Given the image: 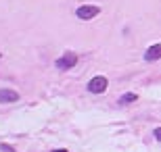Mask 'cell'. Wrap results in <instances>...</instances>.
Listing matches in <instances>:
<instances>
[{"label": "cell", "mask_w": 161, "mask_h": 152, "mask_svg": "<svg viewBox=\"0 0 161 152\" xmlns=\"http://www.w3.org/2000/svg\"><path fill=\"white\" fill-rule=\"evenodd\" d=\"M107 86H109L107 77L105 75H96V77H92V79L88 81V92L90 94H103L105 90H107Z\"/></svg>", "instance_id": "cell-1"}, {"label": "cell", "mask_w": 161, "mask_h": 152, "mask_svg": "<svg viewBox=\"0 0 161 152\" xmlns=\"http://www.w3.org/2000/svg\"><path fill=\"white\" fill-rule=\"evenodd\" d=\"M98 13H101V8H98V6H94V4H84V6H80L78 11H75V15H78L80 19H84V21H88V19H94Z\"/></svg>", "instance_id": "cell-2"}, {"label": "cell", "mask_w": 161, "mask_h": 152, "mask_svg": "<svg viewBox=\"0 0 161 152\" xmlns=\"http://www.w3.org/2000/svg\"><path fill=\"white\" fill-rule=\"evenodd\" d=\"M75 63H78V54L75 52H65L57 60V67H59L61 71H67V69H71V67H75Z\"/></svg>", "instance_id": "cell-3"}, {"label": "cell", "mask_w": 161, "mask_h": 152, "mask_svg": "<svg viewBox=\"0 0 161 152\" xmlns=\"http://www.w3.org/2000/svg\"><path fill=\"white\" fill-rule=\"evenodd\" d=\"M159 59H161V44H153V46L144 52V60L153 63V60H159Z\"/></svg>", "instance_id": "cell-4"}, {"label": "cell", "mask_w": 161, "mask_h": 152, "mask_svg": "<svg viewBox=\"0 0 161 152\" xmlns=\"http://www.w3.org/2000/svg\"><path fill=\"white\" fill-rule=\"evenodd\" d=\"M19 94L15 90H0V102H17Z\"/></svg>", "instance_id": "cell-5"}, {"label": "cell", "mask_w": 161, "mask_h": 152, "mask_svg": "<svg viewBox=\"0 0 161 152\" xmlns=\"http://www.w3.org/2000/svg\"><path fill=\"white\" fill-rule=\"evenodd\" d=\"M136 98H138L136 94H125V96H121V98H119V102H121V104H128V102H134Z\"/></svg>", "instance_id": "cell-6"}, {"label": "cell", "mask_w": 161, "mask_h": 152, "mask_svg": "<svg viewBox=\"0 0 161 152\" xmlns=\"http://www.w3.org/2000/svg\"><path fill=\"white\" fill-rule=\"evenodd\" d=\"M0 150H2V152H15L8 144H0Z\"/></svg>", "instance_id": "cell-7"}, {"label": "cell", "mask_w": 161, "mask_h": 152, "mask_svg": "<svg viewBox=\"0 0 161 152\" xmlns=\"http://www.w3.org/2000/svg\"><path fill=\"white\" fill-rule=\"evenodd\" d=\"M155 138L161 142V127H157V129H155Z\"/></svg>", "instance_id": "cell-8"}, {"label": "cell", "mask_w": 161, "mask_h": 152, "mask_svg": "<svg viewBox=\"0 0 161 152\" xmlns=\"http://www.w3.org/2000/svg\"><path fill=\"white\" fill-rule=\"evenodd\" d=\"M54 152H67V150H54Z\"/></svg>", "instance_id": "cell-9"}]
</instances>
